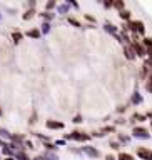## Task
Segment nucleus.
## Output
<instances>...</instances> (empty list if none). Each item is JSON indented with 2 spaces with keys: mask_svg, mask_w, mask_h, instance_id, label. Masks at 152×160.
I'll list each match as a JSON object with an SVG mask.
<instances>
[{
  "mask_svg": "<svg viewBox=\"0 0 152 160\" xmlns=\"http://www.w3.org/2000/svg\"><path fill=\"white\" fill-rule=\"evenodd\" d=\"M129 27H131V30L139 32V33H144V30H146L142 22H131V23H129Z\"/></svg>",
  "mask_w": 152,
  "mask_h": 160,
  "instance_id": "f257e3e1",
  "label": "nucleus"
},
{
  "mask_svg": "<svg viewBox=\"0 0 152 160\" xmlns=\"http://www.w3.org/2000/svg\"><path fill=\"white\" fill-rule=\"evenodd\" d=\"M137 155H139L141 159H144V160H152V152L151 150H147V149H139L137 150Z\"/></svg>",
  "mask_w": 152,
  "mask_h": 160,
  "instance_id": "f03ea898",
  "label": "nucleus"
},
{
  "mask_svg": "<svg viewBox=\"0 0 152 160\" xmlns=\"http://www.w3.org/2000/svg\"><path fill=\"white\" fill-rule=\"evenodd\" d=\"M47 127H49V129H62L64 124H62V122H54V120H49Z\"/></svg>",
  "mask_w": 152,
  "mask_h": 160,
  "instance_id": "7ed1b4c3",
  "label": "nucleus"
},
{
  "mask_svg": "<svg viewBox=\"0 0 152 160\" xmlns=\"http://www.w3.org/2000/svg\"><path fill=\"white\" fill-rule=\"evenodd\" d=\"M134 135H136V137H144V139H146L147 137V130L141 129V127H139V129H134Z\"/></svg>",
  "mask_w": 152,
  "mask_h": 160,
  "instance_id": "20e7f679",
  "label": "nucleus"
},
{
  "mask_svg": "<svg viewBox=\"0 0 152 160\" xmlns=\"http://www.w3.org/2000/svg\"><path fill=\"white\" fill-rule=\"evenodd\" d=\"M70 139H75V140H87V139H89V135H82L80 132H74V134L70 135Z\"/></svg>",
  "mask_w": 152,
  "mask_h": 160,
  "instance_id": "39448f33",
  "label": "nucleus"
},
{
  "mask_svg": "<svg viewBox=\"0 0 152 160\" xmlns=\"http://www.w3.org/2000/svg\"><path fill=\"white\" fill-rule=\"evenodd\" d=\"M27 35H29V37H32V38H39L40 32H39V30H29V32H27Z\"/></svg>",
  "mask_w": 152,
  "mask_h": 160,
  "instance_id": "423d86ee",
  "label": "nucleus"
},
{
  "mask_svg": "<svg viewBox=\"0 0 152 160\" xmlns=\"http://www.w3.org/2000/svg\"><path fill=\"white\" fill-rule=\"evenodd\" d=\"M134 50H136V53H137V55H144V52H146L141 45H137V43H134Z\"/></svg>",
  "mask_w": 152,
  "mask_h": 160,
  "instance_id": "0eeeda50",
  "label": "nucleus"
},
{
  "mask_svg": "<svg viewBox=\"0 0 152 160\" xmlns=\"http://www.w3.org/2000/svg\"><path fill=\"white\" fill-rule=\"evenodd\" d=\"M144 45L147 47L149 52H152V38H146V40H144Z\"/></svg>",
  "mask_w": 152,
  "mask_h": 160,
  "instance_id": "6e6552de",
  "label": "nucleus"
},
{
  "mask_svg": "<svg viewBox=\"0 0 152 160\" xmlns=\"http://www.w3.org/2000/svg\"><path fill=\"white\" fill-rule=\"evenodd\" d=\"M119 160H134V159H132V155H129V154H121L119 155Z\"/></svg>",
  "mask_w": 152,
  "mask_h": 160,
  "instance_id": "1a4fd4ad",
  "label": "nucleus"
},
{
  "mask_svg": "<svg viewBox=\"0 0 152 160\" xmlns=\"http://www.w3.org/2000/svg\"><path fill=\"white\" fill-rule=\"evenodd\" d=\"M85 152H87L89 155H92V157H97V150L90 149V147H85Z\"/></svg>",
  "mask_w": 152,
  "mask_h": 160,
  "instance_id": "9d476101",
  "label": "nucleus"
},
{
  "mask_svg": "<svg viewBox=\"0 0 152 160\" xmlns=\"http://www.w3.org/2000/svg\"><path fill=\"white\" fill-rule=\"evenodd\" d=\"M126 55L129 58H134V52H132V48H126Z\"/></svg>",
  "mask_w": 152,
  "mask_h": 160,
  "instance_id": "9b49d317",
  "label": "nucleus"
},
{
  "mask_svg": "<svg viewBox=\"0 0 152 160\" xmlns=\"http://www.w3.org/2000/svg\"><path fill=\"white\" fill-rule=\"evenodd\" d=\"M20 38H22V35L19 32H15V33H14V42H20Z\"/></svg>",
  "mask_w": 152,
  "mask_h": 160,
  "instance_id": "f8f14e48",
  "label": "nucleus"
},
{
  "mask_svg": "<svg viewBox=\"0 0 152 160\" xmlns=\"http://www.w3.org/2000/svg\"><path fill=\"white\" fill-rule=\"evenodd\" d=\"M146 88L149 90V92H152V77L149 78V82H147V85H146Z\"/></svg>",
  "mask_w": 152,
  "mask_h": 160,
  "instance_id": "ddd939ff",
  "label": "nucleus"
},
{
  "mask_svg": "<svg viewBox=\"0 0 152 160\" xmlns=\"http://www.w3.org/2000/svg\"><path fill=\"white\" fill-rule=\"evenodd\" d=\"M121 17H122V18H129V17H131V14H129V12H126V10H122L121 12Z\"/></svg>",
  "mask_w": 152,
  "mask_h": 160,
  "instance_id": "4468645a",
  "label": "nucleus"
},
{
  "mask_svg": "<svg viewBox=\"0 0 152 160\" xmlns=\"http://www.w3.org/2000/svg\"><path fill=\"white\" fill-rule=\"evenodd\" d=\"M17 157H19L20 160H29V157H27L25 154H17Z\"/></svg>",
  "mask_w": 152,
  "mask_h": 160,
  "instance_id": "2eb2a0df",
  "label": "nucleus"
},
{
  "mask_svg": "<svg viewBox=\"0 0 152 160\" xmlns=\"http://www.w3.org/2000/svg\"><path fill=\"white\" fill-rule=\"evenodd\" d=\"M69 22H70L72 25H75V27H80V25H79V22H77V20H74V18H70V20H69Z\"/></svg>",
  "mask_w": 152,
  "mask_h": 160,
  "instance_id": "dca6fc26",
  "label": "nucleus"
},
{
  "mask_svg": "<svg viewBox=\"0 0 152 160\" xmlns=\"http://www.w3.org/2000/svg\"><path fill=\"white\" fill-rule=\"evenodd\" d=\"M32 14H34V12H27L25 15H24V18H25V20H27V18H30V17H32Z\"/></svg>",
  "mask_w": 152,
  "mask_h": 160,
  "instance_id": "f3484780",
  "label": "nucleus"
},
{
  "mask_svg": "<svg viewBox=\"0 0 152 160\" xmlns=\"http://www.w3.org/2000/svg\"><path fill=\"white\" fill-rule=\"evenodd\" d=\"M74 122H75V124H79V122H82V119H80V115H77V117L74 119Z\"/></svg>",
  "mask_w": 152,
  "mask_h": 160,
  "instance_id": "a211bd4d",
  "label": "nucleus"
},
{
  "mask_svg": "<svg viewBox=\"0 0 152 160\" xmlns=\"http://www.w3.org/2000/svg\"><path fill=\"white\" fill-rule=\"evenodd\" d=\"M54 5H55V4H54V2H49V4H47V9H52Z\"/></svg>",
  "mask_w": 152,
  "mask_h": 160,
  "instance_id": "6ab92c4d",
  "label": "nucleus"
},
{
  "mask_svg": "<svg viewBox=\"0 0 152 160\" xmlns=\"http://www.w3.org/2000/svg\"><path fill=\"white\" fill-rule=\"evenodd\" d=\"M49 160H59V159L55 157V155H49Z\"/></svg>",
  "mask_w": 152,
  "mask_h": 160,
  "instance_id": "aec40b11",
  "label": "nucleus"
},
{
  "mask_svg": "<svg viewBox=\"0 0 152 160\" xmlns=\"http://www.w3.org/2000/svg\"><path fill=\"white\" fill-rule=\"evenodd\" d=\"M35 160H44V159H35Z\"/></svg>",
  "mask_w": 152,
  "mask_h": 160,
  "instance_id": "412c9836",
  "label": "nucleus"
},
{
  "mask_svg": "<svg viewBox=\"0 0 152 160\" xmlns=\"http://www.w3.org/2000/svg\"><path fill=\"white\" fill-rule=\"evenodd\" d=\"M7 160H14V159H7Z\"/></svg>",
  "mask_w": 152,
  "mask_h": 160,
  "instance_id": "4be33fe9",
  "label": "nucleus"
},
{
  "mask_svg": "<svg viewBox=\"0 0 152 160\" xmlns=\"http://www.w3.org/2000/svg\"><path fill=\"white\" fill-rule=\"evenodd\" d=\"M0 114H2V110H0Z\"/></svg>",
  "mask_w": 152,
  "mask_h": 160,
  "instance_id": "5701e85b",
  "label": "nucleus"
}]
</instances>
